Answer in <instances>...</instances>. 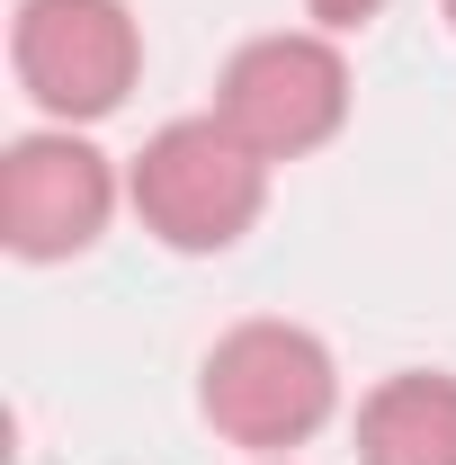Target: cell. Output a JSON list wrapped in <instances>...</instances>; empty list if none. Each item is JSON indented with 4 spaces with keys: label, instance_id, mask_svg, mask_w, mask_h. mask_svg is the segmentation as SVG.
<instances>
[{
    "label": "cell",
    "instance_id": "5",
    "mask_svg": "<svg viewBox=\"0 0 456 465\" xmlns=\"http://www.w3.org/2000/svg\"><path fill=\"white\" fill-rule=\"evenodd\" d=\"M116 206H125V179L81 125H36L0 153V242L36 269L81 260Z\"/></svg>",
    "mask_w": 456,
    "mask_h": 465
},
{
    "label": "cell",
    "instance_id": "7",
    "mask_svg": "<svg viewBox=\"0 0 456 465\" xmlns=\"http://www.w3.org/2000/svg\"><path fill=\"white\" fill-rule=\"evenodd\" d=\"M304 18H313L322 36H358L367 18H385V0H304Z\"/></svg>",
    "mask_w": 456,
    "mask_h": 465
},
{
    "label": "cell",
    "instance_id": "1",
    "mask_svg": "<svg viewBox=\"0 0 456 465\" xmlns=\"http://www.w3.org/2000/svg\"><path fill=\"white\" fill-rule=\"evenodd\" d=\"M197 411L242 457H295L341 420V358L304 322L251 313L197 358Z\"/></svg>",
    "mask_w": 456,
    "mask_h": 465
},
{
    "label": "cell",
    "instance_id": "6",
    "mask_svg": "<svg viewBox=\"0 0 456 465\" xmlns=\"http://www.w3.org/2000/svg\"><path fill=\"white\" fill-rule=\"evenodd\" d=\"M358 465H456V376L402 367L358 394Z\"/></svg>",
    "mask_w": 456,
    "mask_h": 465
},
{
    "label": "cell",
    "instance_id": "8",
    "mask_svg": "<svg viewBox=\"0 0 456 465\" xmlns=\"http://www.w3.org/2000/svg\"><path fill=\"white\" fill-rule=\"evenodd\" d=\"M439 9H448V27H456V0H439Z\"/></svg>",
    "mask_w": 456,
    "mask_h": 465
},
{
    "label": "cell",
    "instance_id": "9",
    "mask_svg": "<svg viewBox=\"0 0 456 465\" xmlns=\"http://www.w3.org/2000/svg\"><path fill=\"white\" fill-rule=\"evenodd\" d=\"M251 465H286V457H251Z\"/></svg>",
    "mask_w": 456,
    "mask_h": 465
},
{
    "label": "cell",
    "instance_id": "2",
    "mask_svg": "<svg viewBox=\"0 0 456 465\" xmlns=\"http://www.w3.org/2000/svg\"><path fill=\"white\" fill-rule=\"evenodd\" d=\"M125 206L179 260H215L269 215V162L233 134L224 116H171L134 162H125Z\"/></svg>",
    "mask_w": 456,
    "mask_h": 465
},
{
    "label": "cell",
    "instance_id": "4",
    "mask_svg": "<svg viewBox=\"0 0 456 465\" xmlns=\"http://www.w3.org/2000/svg\"><path fill=\"white\" fill-rule=\"evenodd\" d=\"M9 72L45 125H99L144 81V18L125 0H18Z\"/></svg>",
    "mask_w": 456,
    "mask_h": 465
},
{
    "label": "cell",
    "instance_id": "3",
    "mask_svg": "<svg viewBox=\"0 0 456 465\" xmlns=\"http://www.w3.org/2000/svg\"><path fill=\"white\" fill-rule=\"evenodd\" d=\"M349 54L341 36L322 27H269L251 45H233V63L215 72V116L278 171V162H304L322 153L349 125Z\"/></svg>",
    "mask_w": 456,
    "mask_h": 465
}]
</instances>
